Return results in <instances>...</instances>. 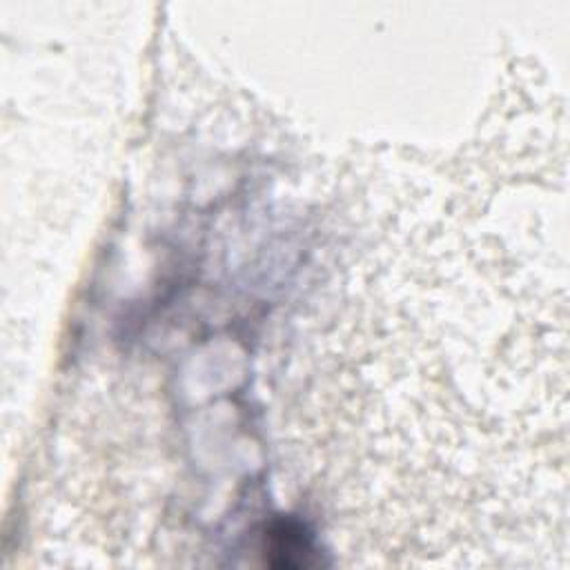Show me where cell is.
<instances>
[{"instance_id":"obj_1","label":"cell","mask_w":570,"mask_h":570,"mask_svg":"<svg viewBox=\"0 0 570 570\" xmlns=\"http://www.w3.org/2000/svg\"><path fill=\"white\" fill-rule=\"evenodd\" d=\"M310 542L305 533L294 524H279L270 535V552L279 559H275V566L279 568H301L310 563Z\"/></svg>"}]
</instances>
